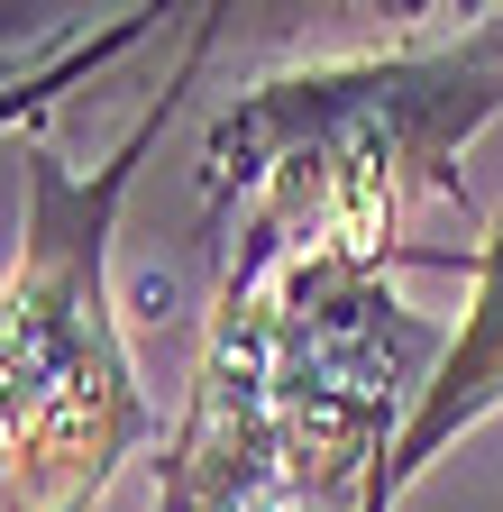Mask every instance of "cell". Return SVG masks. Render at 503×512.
I'll return each mask as SVG.
<instances>
[{"label":"cell","instance_id":"cell-3","mask_svg":"<svg viewBox=\"0 0 503 512\" xmlns=\"http://www.w3.org/2000/svg\"><path fill=\"white\" fill-rule=\"evenodd\" d=\"M494 412H503V211H485V229L467 238V320L449 330V357H439L421 412L403 421V439H394L385 476H375V503L366 512H394L403 485L421 467H439V458H449V439H467Z\"/></svg>","mask_w":503,"mask_h":512},{"label":"cell","instance_id":"cell-6","mask_svg":"<svg viewBox=\"0 0 503 512\" xmlns=\"http://www.w3.org/2000/svg\"><path fill=\"white\" fill-rule=\"evenodd\" d=\"M467 28H476V46H485V55H494V64H503V10H476V19H467Z\"/></svg>","mask_w":503,"mask_h":512},{"label":"cell","instance_id":"cell-4","mask_svg":"<svg viewBox=\"0 0 503 512\" xmlns=\"http://www.w3.org/2000/svg\"><path fill=\"white\" fill-rule=\"evenodd\" d=\"M165 28V10L156 0H138V10H119V19H101L83 46H65V55H46V64H28V74H0V138H10V128H37L55 101H65L74 83H92L101 64H119L129 46H147Z\"/></svg>","mask_w":503,"mask_h":512},{"label":"cell","instance_id":"cell-5","mask_svg":"<svg viewBox=\"0 0 503 512\" xmlns=\"http://www.w3.org/2000/svg\"><path fill=\"white\" fill-rule=\"evenodd\" d=\"M65 46H83L74 10H10V0H0V74H28V64L65 55Z\"/></svg>","mask_w":503,"mask_h":512},{"label":"cell","instance_id":"cell-2","mask_svg":"<svg viewBox=\"0 0 503 512\" xmlns=\"http://www.w3.org/2000/svg\"><path fill=\"white\" fill-rule=\"evenodd\" d=\"M220 37V10H193V46L174 64V92L119 138L92 174L28 138V220L0 275V512H101L119 467L165 448V412L147 403L138 357L119 339L110 238L138 165L165 147L174 101L193 92V64Z\"/></svg>","mask_w":503,"mask_h":512},{"label":"cell","instance_id":"cell-1","mask_svg":"<svg viewBox=\"0 0 503 512\" xmlns=\"http://www.w3.org/2000/svg\"><path fill=\"white\" fill-rule=\"evenodd\" d=\"M503 119V64L476 28L339 55L247 83L202 128V192L229 220V256H339V266H467V247H421V202H467V147Z\"/></svg>","mask_w":503,"mask_h":512}]
</instances>
